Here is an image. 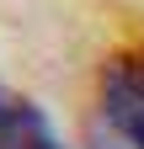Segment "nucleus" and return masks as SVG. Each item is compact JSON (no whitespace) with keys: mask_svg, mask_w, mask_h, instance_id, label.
Masks as SVG:
<instances>
[{"mask_svg":"<svg viewBox=\"0 0 144 149\" xmlns=\"http://www.w3.org/2000/svg\"><path fill=\"white\" fill-rule=\"evenodd\" d=\"M101 112L107 128L128 144L144 149V48H123L101 64Z\"/></svg>","mask_w":144,"mask_h":149,"instance_id":"nucleus-1","label":"nucleus"},{"mask_svg":"<svg viewBox=\"0 0 144 149\" xmlns=\"http://www.w3.org/2000/svg\"><path fill=\"white\" fill-rule=\"evenodd\" d=\"M0 149H64V144L53 139L48 117L32 101H11L0 117Z\"/></svg>","mask_w":144,"mask_h":149,"instance_id":"nucleus-2","label":"nucleus"}]
</instances>
